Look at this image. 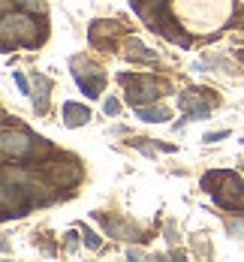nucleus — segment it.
Listing matches in <instances>:
<instances>
[{
    "label": "nucleus",
    "instance_id": "1",
    "mask_svg": "<svg viewBox=\"0 0 244 262\" xmlns=\"http://www.w3.org/2000/svg\"><path fill=\"white\" fill-rule=\"evenodd\" d=\"M202 187L214 196V202L226 211H235V214H244V181L235 175V172H208L202 178Z\"/></svg>",
    "mask_w": 244,
    "mask_h": 262
},
{
    "label": "nucleus",
    "instance_id": "17",
    "mask_svg": "<svg viewBox=\"0 0 244 262\" xmlns=\"http://www.w3.org/2000/svg\"><path fill=\"white\" fill-rule=\"evenodd\" d=\"M103 108H106V115H118V112H121L118 100H106V105H103Z\"/></svg>",
    "mask_w": 244,
    "mask_h": 262
},
{
    "label": "nucleus",
    "instance_id": "18",
    "mask_svg": "<svg viewBox=\"0 0 244 262\" xmlns=\"http://www.w3.org/2000/svg\"><path fill=\"white\" fill-rule=\"evenodd\" d=\"M229 232H232L235 238H244V220H238V223H232V226H229Z\"/></svg>",
    "mask_w": 244,
    "mask_h": 262
},
{
    "label": "nucleus",
    "instance_id": "9",
    "mask_svg": "<svg viewBox=\"0 0 244 262\" xmlns=\"http://www.w3.org/2000/svg\"><path fill=\"white\" fill-rule=\"evenodd\" d=\"M49 175H52L54 184H60V187H73V184H79L81 178V169L73 163V169H63V166H52L49 169Z\"/></svg>",
    "mask_w": 244,
    "mask_h": 262
},
{
    "label": "nucleus",
    "instance_id": "5",
    "mask_svg": "<svg viewBox=\"0 0 244 262\" xmlns=\"http://www.w3.org/2000/svg\"><path fill=\"white\" fill-rule=\"evenodd\" d=\"M27 208H30V199H27L18 187H12L9 181L0 178V211L6 217H21Z\"/></svg>",
    "mask_w": 244,
    "mask_h": 262
},
{
    "label": "nucleus",
    "instance_id": "19",
    "mask_svg": "<svg viewBox=\"0 0 244 262\" xmlns=\"http://www.w3.org/2000/svg\"><path fill=\"white\" fill-rule=\"evenodd\" d=\"M6 250H9V244H6V241H0V253H6Z\"/></svg>",
    "mask_w": 244,
    "mask_h": 262
},
{
    "label": "nucleus",
    "instance_id": "2",
    "mask_svg": "<svg viewBox=\"0 0 244 262\" xmlns=\"http://www.w3.org/2000/svg\"><path fill=\"white\" fill-rule=\"evenodd\" d=\"M0 151L9 160H42L52 154V145L27 130H0Z\"/></svg>",
    "mask_w": 244,
    "mask_h": 262
},
{
    "label": "nucleus",
    "instance_id": "16",
    "mask_svg": "<svg viewBox=\"0 0 244 262\" xmlns=\"http://www.w3.org/2000/svg\"><path fill=\"white\" fill-rule=\"evenodd\" d=\"M226 136H229V130H217V133H208L202 142H220V139H226Z\"/></svg>",
    "mask_w": 244,
    "mask_h": 262
},
{
    "label": "nucleus",
    "instance_id": "14",
    "mask_svg": "<svg viewBox=\"0 0 244 262\" xmlns=\"http://www.w3.org/2000/svg\"><path fill=\"white\" fill-rule=\"evenodd\" d=\"M15 3L27 12H42V0H15Z\"/></svg>",
    "mask_w": 244,
    "mask_h": 262
},
{
    "label": "nucleus",
    "instance_id": "6",
    "mask_svg": "<svg viewBox=\"0 0 244 262\" xmlns=\"http://www.w3.org/2000/svg\"><path fill=\"white\" fill-rule=\"evenodd\" d=\"M76 81H79V88L91 97V100H97V97L103 94V88H106V76H103L97 67H84V73L76 70Z\"/></svg>",
    "mask_w": 244,
    "mask_h": 262
},
{
    "label": "nucleus",
    "instance_id": "11",
    "mask_svg": "<svg viewBox=\"0 0 244 262\" xmlns=\"http://www.w3.org/2000/svg\"><path fill=\"white\" fill-rule=\"evenodd\" d=\"M124 54H127L130 60H145V63H157V60H160L154 52H148L139 39H130V42H127V52H124Z\"/></svg>",
    "mask_w": 244,
    "mask_h": 262
},
{
    "label": "nucleus",
    "instance_id": "7",
    "mask_svg": "<svg viewBox=\"0 0 244 262\" xmlns=\"http://www.w3.org/2000/svg\"><path fill=\"white\" fill-rule=\"evenodd\" d=\"M178 105L187 112V118H193V121H202V118L211 115V103H205L196 91H184V94H178Z\"/></svg>",
    "mask_w": 244,
    "mask_h": 262
},
{
    "label": "nucleus",
    "instance_id": "13",
    "mask_svg": "<svg viewBox=\"0 0 244 262\" xmlns=\"http://www.w3.org/2000/svg\"><path fill=\"white\" fill-rule=\"evenodd\" d=\"M81 241H84V244H87L91 250H100V247H103L100 235H97V232H94L91 226H84V223H81Z\"/></svg>",
    "mask_w": 244,
    "mask_h": 262
},
{
    "label": "nucleus",
    "instance_id": "3",
    "mask_svg": "<svg viewBox=\"0 0 244 262\" xmlns=\"http://www.w3.org/2000/svg\"><path fill=\"white\" fill-rule=\"evenodd\" d=\"M121 84L127 88V103L130 105H148L160 97V84L151 76H121Z\"/></svg>",
    "mask_w": 244,
    "mask_h": 262
},
{
    "label": "nucleus",
    "instance_id": "8",
    "mask_svg": "<svg viewBox=\"0 0 244 262\" xmlns=\"http://www.w3.org/2000/svg\"><path fill=\"white\" fill-rule=\"evenodd\" d=\"M87 121H91V112H87L81 103H63V124H66L70 130L84 127Z\"/></svg>",
    "mask_w": 244,
    "mask_h": 262
},
{
    "label": "nucleus",
    "instance_id": "12",
    "mask_svg": "<svg viewBox=\"0 0 244 262\" xmlns=\"http://www.w3.org/2000/svg\"><path fill=\"white\" fill-rule=\"evenodd\" d=\"M33 88H36V108L42 112L46 103H49V91H52V81L46 79V76H39V73H33Z\"/></svg>",
    "mask_w": 244,
    "mask_h": 262
},
{
    "label": "nucleus",
    "instance_id": "15",
    "mask_svg": "<svg viewBox=\"0 0 244 262\" xmlns=\"http://www.w3.org/2000/svg\"><path fill=\"white\" fill-rule=\"evenodd\" d=\"M12 79H15V84H18V91H21V94H30V88H27V79L21 76V73H12Z\"/></svg>",
    "mask_w": 244,
    "mask_h": 262
},
{
    "label": "nucleus",
    "instance_id": "10",
    "mask_svg": "<svg viewBox=\"0 0 244 262\" xmlns=\"http://www.w3.org/2000/svg\"><path fill=\"white\" fill-rule=\"evenodd\" d=\"M136 118H142L145 124H166L169 121V112L160 105H133Z\"/></svg>",
    "mask_w": 244,
    "mask_h": 262
},
{
    "label": "nucleus",
    "instance_id": "4",
    "mask_svg": "<svg viewBox=\"0 0 244 262\" xmlns=\"http://www.w3.org/2000/svg\"><path fill=\"white\" fill-rule=\"evenodd\" d=\"M0 36L6 42H33L36 27L27 15H0Z\"/></svg>",
    "mask_w": 244,
    "mask_h": 262
}]
</instances>
